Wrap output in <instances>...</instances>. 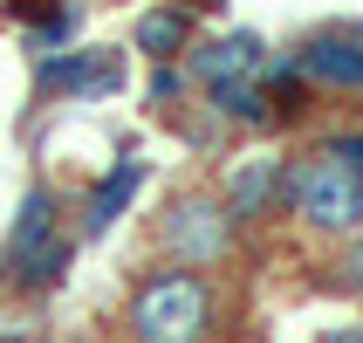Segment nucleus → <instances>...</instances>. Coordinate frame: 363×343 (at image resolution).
<instances>
[{
  "mask_svg": "<svg viewBox=\"0 0 363 343\" xmlns=\"http://www.w3.org/2000/svg\"><path fill=\"white\" fill-rule=\"evenodd\" d=\"M288 200H295V213L308 227H323V234H363V172L336 144H323L315 158H302L288 172Z\"/></svg>",
  "mask_w": 363,
  "mask_h": 343,
  "instance_id": "1",
  "label": "nucleus"
},
{
  "mask_svg": "<svg viewBox=\"0 0 363 343\" xmlns=\"http://www.w3.org/2000/svg\"><path fill=\"white\" fill-rule=\"evenodd\" d=\"M206 330H213V295L185 268L151 275L130 303V337L138 343H206Z\"/></svg>",
  "mask_w": 363,
  "mask_h": 343,
  "instance_id": "2",
  "label": "nucleus"
},
{
  "mask_svg": "<svg viewBox=\"0 0 363 343\" xmlns=\"http://www.w3.org/2000/svg\"><path fill=\"white\" fill-rule=\"evenodd\" d=\"M41 82L62 97H117L123 89V55L117 48H76V55L41 62Z\"/></svg>",
  "mask_w": 363,
  "mask_h": 343,
  "instance_id": "3",
  "label": "nucleus"
},
{
  "mask_svg": "<svg viewBox=\"0 0 363 343\" xmlns=\"http://www.w3.org/2000/svg\"><path fill=\"white\" fill-rule=\"evenodd\" d=\"M261 35H220V41H206V48H192V76L213 89V82H247V76H261Z\"/></svg>",
  "mask_w": 363,
  "mask_h": 343,
  "instance_id": "4",
  "label": "nucleus"
},
{
  "mask_svg": "<svg viewBox=\"0 0 363 343\" xmlns=\"http://www.w3.org/2000/svg\"><path fill=\"white\" fill-rule=\"evenodd\" d=\"M164 247L172 254H185V261H220V247H226V220H220V206H179L172 213V227H164Z\"/></svg>",
  "mask_w": 363,
  "mask_h": 343,
  "instance_id": "5",
  "label": "nucleus"
},
{
  "mask_svg": "<svg viewBox=\"0 0 363 343\" xmlns=\"http://www.w3.org/2000/svg\"><path fill=\"white\" fill-rule=\"evenodd\" d=\"M302 76L323 82V89H363V41H343V35H323L302 48Z\"/></svg>",
  "mask_w": 363,
  "mask_h": 343,
  "instance_id": "6",
  "label": "nucleus"
},
{
  "mask_svg": "<svg viewBox=\"0 0 363 343\" xmlns=\"http://www.w3.org/2000/svg\"><path fill=\"white\" fill-rule=\"evenodd\" d=\"M138 185H144V165H138V158H117V172H110L96 192H89V213H82V227H89V234H103V227H110L123 206H130V192H138Z\"/></svg>",
  "mask_w": 363,
  "mask_h": 343,
  "instance_id": "7",
  "label": "nucleus"
},
{
  "mask_svg": "<svg viewBox=\"0 0 363 343\" xmlns=\"http://www.w3.org/2000/svg\"><path fill=\"white\" fill-rule=\"evenodd\" d=\"M274 185H281V165H274V158L240 165V172L226 179V213H233V220H254V213L267 206V192H274Z\"/></svg>",
  "mask_w": 363,
  "mask_h": 343,
  "instance_id": "8",
  "label": "nucleus"
},
{
  "mask_svg": "<svg viewBox=\"0 0 363 343\" xmlns=\"http://www.w3.org/2000/svg\"><path fill=\"white\" fill-rule=\"evenodd\" d=\"M185 35H192V21H185V7H151V14H138V48L144 55H179Z\"/></svg>",
  "mask_w": 363,
  "mask_h": 343,
  "instance_id": "9",
  "label": "nucleus"
},
{
  "mask_svg": "<svg viewBox=\"0 0 363 343\" xmlns=\"http://www.w3.org/2000/svg\"><path fill=\"white\" fill-rule=\"evenodd\" d=\"M41 241H55V227H48V192H28V200H21L14 234H7V268H21Z\"/></svg>",
  "mask_w": 363,
  "mask_h": 343,
  "instance_id": "10",
  "label": "nucleus"
},
{
  "mask_svg": "<svg viewBox=\"0 0 363 343\" xmlns=\"http://www.w3.org/2000/svg\"><path fill=\"white\" fill-rule=\"evenodd\" d=\"M213 110L233 117V124H267V103H261V89H254V76L247 82H213Z\"/></svg>",
  "mask_w": 363,
  "mask_h": 343,
  "instance_id": "11",
  "label": "nucleus"
},
{
  "mask_svg": "<svg viewBox=\"0 0 363 343\" xmlns=\"http://www.w3.org/2000/svg\"><path fill=\"white\" fill-rule=\"evenodd\" d=\"M62 268H69V241H41L28 261H21V288H48L62 282Z\"/></svg>",
  "mask_w": 363,
  "mask_h": 343,
  "instance_id": "12",
  "label": "nucleus"
},
{
  "mask_svg": "<svg viewBox=\"0 0 363 343\" xmlns=\"http://www.w3.org/2000/svg\"><path fill=\"white\" fill-rule=\"evenodd\" d=\"M336 288H350V295L363 288V241L350 247V261H343V275H336Z\"/></svg>",
  "mask_w": 363,
  "mask_h": 343,
  "instance_id": "13",
  "label": "nucleus"
},
{
  "mask_svg": "<svg viewBox=\"0 0 363 343\" xmlns=\"http://www.w3.org/2000/svg\"><path fill=\"white\" fill-rule=\"evenodd\" d=\"M179 97V69H164L158 62V76H151V103H172Z\"/></svg>",
  "mask_w": 363,
  "mask_h": 343,
  "instance_id": "14",
  "label": "nucleus"
},
{
  "mask_svg": "<svg viewBox=\"0 0 363 343\" xmlns=\"http://www.w3.org/2000/svg\"><path fill=\"white\" fill-rule=\"evenodd\" d=\"M329 144H336V151H343V158H350V165L363 172V138H329Z\"/></svg>",
  "mask_w": 363,
  "mask_h": 343,
  "instance_id": "15",
  "label": "nucleus"
},
{
  "mask_svg": "<svg viewBox=\"0 0 363 343\" xmlns=\"http://www.w3.org/2000/svg\"><path fill=\"white\" fill-rule=\"evenodd\" d=\"M323 343H363V323H350V330H336V337H323Z\"/></svg>",
  "mask_w": 363,
  "mask_h": 343,
  "instance_id": "16",
  "label": "nucleus"
},
{
  "mask_svg": "<svg viewBox=\"0 0 363 343\" xmlns=\"http://www.w3.org/2000/svg\"><path fill=\"white\" fill-rule=\"evenodd\" d=\"M192 7H220V0H192Z\"/></svg>",
  "mask_w": 363,
  "mask_h": 343,
  "instance_id": "17",
  "label": "nucleus"
}]
</instances>
